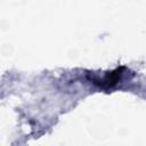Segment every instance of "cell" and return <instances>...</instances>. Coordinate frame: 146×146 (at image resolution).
<instances>
[{
  "instance_id": "1",
  "label": "cell",
  "mask_w": 146,
  "mask_h": 146,
  "mask_svg": "<svg viewBox=\"0 0 146 146\" xmlns=\"http://www.w3.org/2000/svg\"><path fill=\"white\" fill-rule=\"evenodd\" d=\"M125 67H117L111 72L105 73L103 76H97V75H92V79L90 78L91 82L103 89H110L113 88L117 84V82H120L122 75L124 74Z\"/></svg>"
}]
</instances>
